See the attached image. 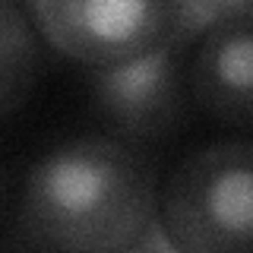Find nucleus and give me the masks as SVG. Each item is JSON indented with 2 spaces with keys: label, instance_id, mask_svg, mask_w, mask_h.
Here are the masks:
<instances>
[{
  "label": "nucleus",
  "instance_id": "1",
  "mask_svg": "<svg viewBox=\"0 0 253 253\" xmlns=\"http://www.w3.org/2000/svg\"><path fill=\"white\" fill-rule=\"evenodd\" d=\"M162 218L152 158L121 136H76L26 168L3 247L124 253Z\"/></svg>",
  "mask_w": 253,
  "mask_h": 253
},
{
  "label": "nucleus",
  "instance_id": "2",
  "mask_svg": "<svg viewBox=\"0 0 253 253\" xmlns=\"http://www.w3.org/2000/svg\"><path fill=\"white\" fill-rule=\"evenodd\" d=\"M162 221L177 250L253 253V139L190 152L162 187Z\"/></svg>",
  "mask_w": 253,
  "mask_h": 253
},
{
  "label": "nucleus",
  "instance_id": "3",
  "mask_svg": "<svg viewBox=\"0 0 253 253\" xmlns=\"http://www.w3.org/2000/svg\"><path fill=\"white\" fill-rule=\"evenodd\" d=\"M85 92L111 136L136 146L165 139L187 121L190 79L184 51L158 42L139 57L85 67Z\"/></svg>",
  "mask_w": 253,
  "mask_h": 253
},
{
  "label": "nucleus",
  "instance_id": "4",
  "mask_svg": "<svg viewBox=\"0 0 253 253\" xmlns=\"http://www.w3.org/2000/svg\"><path fill=\"white\" fill-rule=\"evenodd\" d=\"M32 22L63 57L101 67L165 42L168 0H35Z\"/></svg>",
  "mask_w": 253,
  "mask_h": 253
},
{
  "label": "nucleus",
  "instance_id": "5",
  "mask_svg": "<svg viewBox=\"0 0 253 253\" xmlns=\"http://www.w3.org/2000/svg\"><path fill=\"white\" fill-rule=\"evenodd\" d=\"M190 98L228 126H253V22H218L187 70Z\"/></svg>",
  "mask_w": 253,
  "mask_h": 253
},
{
  "label": "nucleus",
  "instance_id": "6",
  "mask_svg": "<svg viewBox=\"0 0 253 253\" xmlns=\"http://www.w3.org/2000/svg\"><path fill=\"white\" fill-rule=\"evenodd\" d=\"M32 16L16 0H0V114L10 117L35 83L42 51Z\"/></svg>",
  "mask_w": 253,
  "mask_h": 253
},
{
  "label": "nucleus",
  "instance_id": "7",
  "mask_svg": "<svg viewBox=\"0 0 253 253\" xmlns=\"http://www.w3.org/2000/svg\"><path fill=\"white\" fill-rule=\"evenodd\" d=\"M218 19L212 13L209 0H168V26H165V42L184 51L187 44L200 42L209 29H215Z\"/></svg>",
  "mask_w": 253,
  "mask_h": 253
},
{
  "label": "nucleus",
  "instance_id": "8",
  "mask_svg": "<svg viewBox=\"0 0 253 253\" xmlns=\"http://www.w3.org/2000/svg\"><path fill=\"white\" fill-rule=\"evenodd\" d=\"M218 22H253V0H209Z\"/></svg>",
  "mask_w": 253,
  "mask_h": 253
},
{
  "label": "nucleus",
  "instance_id": "9",
  "mask_svg": "<svg viewBox=\"0 0 253 253\" xmlns=\"http://www.w3.org/2000/svg\"><path fill=\"white\" fill-rule=\"evenodd\" d=\"M16 3H19V6H22V10H26L29 16L35 13V0H16Z\"/></svg>",
  "mask_w": 253,
  "mask_h": 253
}]
</instances>
